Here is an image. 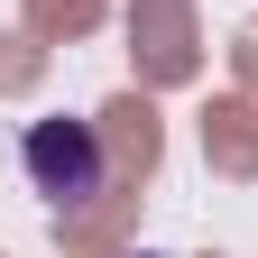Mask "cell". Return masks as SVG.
I'll list each match as a JSON object with an SVG mask.
<instances>
[{
  "label": "cell",
  "instance_id": "cell-1",
  "mask_svg": "<svg viewBox=\"0 0 258 258\" xmlns=\"http://www.w3.org/2000/svg\"><path fill=\"white\" fill-rule=\"evenodd\" d=\"M19 166H28V184L46 194V212H92V203L111 194V148H102V129H92V120H74V111L28 120Z\"/></svg>",
  "mask_w": 258,
  "mask_h": 258
}]
</instances>
